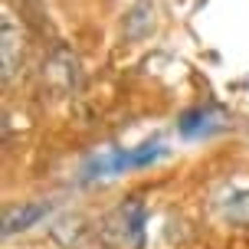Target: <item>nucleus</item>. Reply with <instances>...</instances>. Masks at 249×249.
Wrapping results in <instances>:
<instances>
[{
  "mask_svg": "<svg viewBox=\"0 0 249 249\" xmlns=\"http://www.w3.org/2000/svg\"><path fill=\"white\" fill-rule=\"evenodd\" d=\"M216 115L210 112V108H194V112H187L184 118H180V131H184L187 138H200L207 135V131H213L220 122H213Z\"/></svg>",
  "mask_w": 249,
  "mask_h": 249,
  "instance_id": "20e7f679",
  "label": "nucleus"
},
{
  "mask_svg": "<svg viewBox=\"0 0 249 249\" xmlns=\"http://www.w3.org/2000/svg\"><path fill=\"white\" fill-rule=\"evenodd\" d=\"M13 46H17V36H13V23L7 17L3 20V75L13 72Z\"/></svg>",
  "mask_w": 249,
  "mask_h": 249,
  "instance_id": "423d86ee",
  "label": "nucleus"
},
{
  "mask_svg": "<svg viewBox=\"0 0 249 249\" xmlns=\"http://www.w3.org/2000/svg\"><path fill=\"white\" fill-rule=\"evenodd\" d=\"M46 203H26V207H17V210L7 213V220H3V233L10 236L17 230H30L33 223H39L43 216H46Z\"/></svg>",
  "mask_w": 249,
  "mask_h": 249,
  "instance_id": "7ed1b4c3",
  "label": "nucleus"
},
{
  "mask_svg": "<svg viewBox=\"0 0 249 249\" xmlns=\"http://www.w3.org/2000/svg\"><path fill=\"white\" fill-rule=\"evenodd\" d=\"M144 220H148L144 203L141 200H128V203H122L115 210L112 220H108L105 236L112 239L118 249H141V243H144Z\"/></svg>",
  "mask_w": 249,
  "mask_h": 249,
  "instance_id": "f257e3e1",
  "label": "nucleus"
},
{
  "mask_svg": "<svg viewBox=\"0 0 249 249\" xmlns=\"http://www.w3.org/2000/svg\"><path fill=\"white\" fill-rule=\"evenodd\" d=\"M226 216L236 220V223H249V190L230 197V203H226Z\"/></svg>",
  "mask_w": 249,
  "mask_h": 249,
  "instance_id": "39448f33",
  "label": "nucleus"
},
{
  "mask_svg": "<svg viewBox=\"0 0 249 249\" xmlns=\"http://www.w3.org/2000/svg\"><path fill=\"white\" fill-rule=\"evenodd\" d=\"M167 148L164 144H141L135 151H115V154H105V158H95V161L89 164L86 177H95V174H122L128 167H144V164L158 161L164 158Z\"/></svg>",
  "mask_w": 249,
  "mask_h": 249,
  "instance_id": "f03ea898",
  "label": "nucleus"
}]
</instances>
